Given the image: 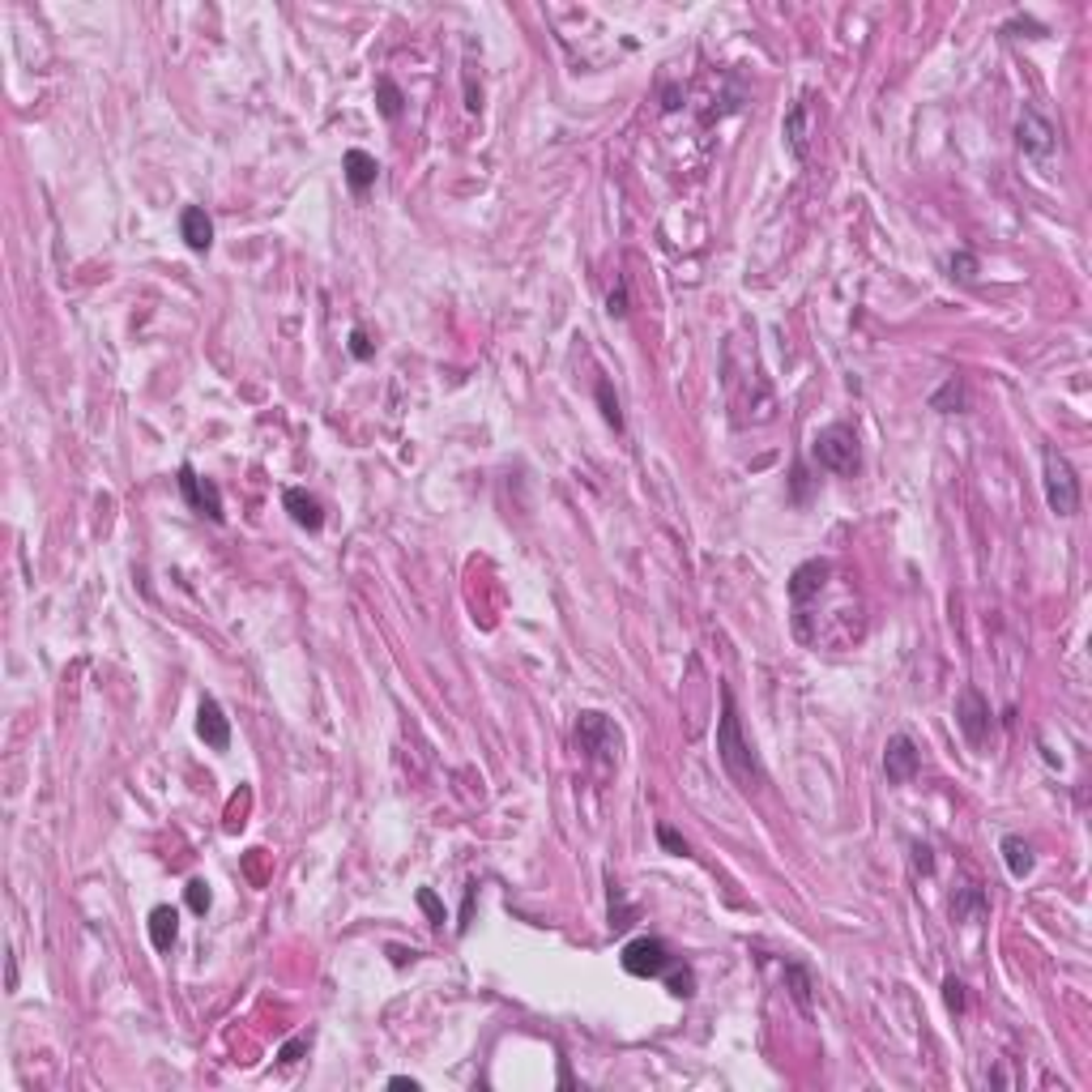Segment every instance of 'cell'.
<instances>
[{"label": "cell", "mask_w": 1092, "mask_h": 1092, "mask_svg": "<svg viewBox=\"0 0 1092 1092\" xmlns=\"http://www.w3.org/2000/svg\"><path fill=\"white\" fill-rule=\"evenodd\" d=\"M717 756H722L725 773L739 781V790H760V785H764V768H760L756 747L743 739L739 705H734L730 688H722V717H717Z\"/></svg>", "instance_id": "cell-1"}, {"label": "cell", "mask_w": 1092, "mask_h": 1092, "mask_svg": "<svg viewBox=\"0 0 1092 1092\" xmlns=\"http://www.w3.org/2000/svg\"><path fill=\"white\" fill-rule=\"evenodd\" d=\"M1041 482H1046V504L1054 516L1080 512V478H1075V465L1066 461L1054 444L1041 448Z\"/></svg>", "instance_id": "cell-2"}, {"label": "cell", "mask_w": 1092, "mask_h": 1092, "mask_svg": "<svg viewBox=\"0 0 1092 1092\" xmlns=\"http://www.w3.org/2000/svg\"><path fill=\"white\" fill-rule=\"evenodd\" d=\"M811 456H815V461L824 465L828 474H858V470H862L858 431H853L850 422H828L824 431H815Z\"/></svg>", "instance_id": "cell-3"}, {"label": "cell", "mask_w": 1092, "mask_h": 1092, "mask_svg": "<svg viewBox=\"0 0 1092 1092\" xmlns=\"http://www.w3.org/2000/svg\"><path fill=\"white\" fill-rule=\"evenodd\" d=\"M1015 141H1020L1024 158L1046 163V158H1054V150H1058V129L1037 112V107H1024L1020 120H1015Z\"/></svg>", "instance_id": "cell-4"}, {"label": "cell", "mask_w": 1092, "mask_h": 1092, "mask_svg": "<svg viewBox=\"0 0 1092 1092\" xmlns=\"http://www.w3.org/2000/svg\"><path fill=\"white\" fill-rule=\"evenodd\" d=\"M577 747L585 751V756L615 764V756H619V730H615V722H606V713H581Z\"/></svg>", "instance_id": "cell-5"}, {"label": "cell", "mask_w": 1092, "mask_h": 1092, "mask_svg": "<svg viewBox=\"0 0 1092 1092\" xmlns=\"http://www.w3.org/2000/svg\"><path fill=\"white\" fill-rule=\"evenodd\" d=\"M671 964H674L671 947H666L662 939H653V935H640V939H632V943L623 947V969H628L632 977H662Z\"/></svg>", "instance_id": "cell-6"}, {"label": "cell", "mask_w": 1092, "mask_h": 1092, "mask_svg": "<svg viewBox=\"0 0 1092 1092\" xmlns=\"http://www.w3.org/2000/svg\"><path fill=\"white\" fill-rule=\"evenodd\" d=\"M956 725H960V734L969 739V747H986V739H990V705H986V696H981L977 688H964L960 696H956Z\"/></svg>", "instance_id": "cell-7"}, {"label": "cell", "mask_w": 1092, "mask_h": 1092, "mask_svg": "<svg viewBox=\"0 0 1092 1092\" xmlns=\"http://www.w3.org/2000/svg\"><path fill=\"white\" fill-rule=\"evenodd\" d=\"M180 491H184V499H188L192 512L209 516L214 525L226 521V512H223V491H218L209 478H201L192 465H180Z\"/></svg>", "instance_id": "cell-8"}, {"label": "cell", "mask_w": 1092, "mask_h": 1092, "mask_svg": "<svg viewBox=\"0 0 1092 1092\" xmlns=\"http://www.w3.org/2000/svg\"><path fill=\"white\" fill-rule=\"evenodd\" d=\"M918 768H922L918 743H913L909 734H892V739H887V747H884V773H887V781H892V785H904V781H913V777H918Z\"/></svg>", "instance_id": "cell-9"}, {"label": "cell", "mask_w": 1092, "mask_h": 1092, "mask_svg": "<svg viewBox=\"0 0 1092 1092\" xmlns=\"http://www.w3.org/2000/svg\"><path fill=\"white\" fill-rule=\"evenodd\" d=\"M828 577H832V564L828 560H807L794 568L790 577V602L794 606H807L811 598H819L828 589Z\"/></svg>", "instance_id": "cell-10"}, {"label": "cell", "mask_w": 1092, "mask_h": 1092, "mask_svg": "<svg viewBox=\"0 0 1092 1092\" xmlns=\"http://www.w3.org/2000/svg\"><path fill=\"white\" fill-rule=\"evenodd\" d=\"M197 734L201 743H206L209 751H226L231 747V722H226L223 705H218L214 696L201 700V713H197Z\"/></svg>", "instance_id": "cell-11"}, {"label": "cell", "mask_w": 1092, "mask_h": 1092, "mask_svg": "<svg viewBox=\"0 0 1092 1092\" xmlns=\"http://www.w3.org/2000/svg\"><path fill=\"white\" fill-rule=\"evenodd\" d=\"M282 504H286V512H291V521L299 525V529L320 533V525H325V508H320L316 495H308L303 487H286Z\"/></svg>", "instance_id": "cell-12"}, {"label": "cell", "mask_w": 1092, "mask_h": 1092, "mask_svg": "<svg viewBox=\"0 0 1092 1092\" xmlns=\"http://www.w3.org/2000/svg\"><path fill=\"white\" fill-rule=\"evenodd\" d=\"M781 137H785V150H790L798 163H807L811 154V107L807 103H794L790 116L781 124Z\"/></svg>", "instance_id": "cell-13"}, {"label": "cell", "mask_w": 1092, "mask_h": 1092, "mask_svg": "<svg viewBox=\"0 0 1092 1092\" xmlns=\"http://www.w3.org/2000/svg\"><path fill=\"white\" fill-rule=\"evenodd\" d=\"M180 235L184 243H188L192 252H209L214 248V223H209V214L201 206H188L180 214Z\"/></svg>", "instance_id": "cell-14"}, {"label": "cell", "mask_w": 1092, "mask_h": 1092, "mask_svg": "<svg viewBox=\"0 0 1092 1092\" xmlns=\"http://www.w3.org/2000/svg\"><path fill=\"white\" fill-rule=\"evenodd\" d=\"M342 171H346V184H350V192H359V197H363V192H367L371 184H376L380 163L367 154V150H346Z\"/></svg>", "instance_id": "cell-15"}, {"label": "cell", "mask_w": 1092, "mask_h": 1092, "mask_svg": "<svg viewBox=\"0 0 1092 1092\" xmlns=\"http://www.w3.org/2000/svg\"><path fill=\"white\" fill-rule=\"evenodd\" d=\"M175 935H180V913H175L171 904H158V909L150 913V943H154V952H171Z\"/></svg>", "instance_id": "cell-16"}, {"label": "cell", "mask_w": 1092, "mask_h": 1092, "mask_svg": "<svg viewBox=\"0 0 1092 1092\" xmlns=\"http://www.w3.org/2000/svg\"><path fill=\"white\" fill-rule=\"evenodd\" d=\"M1003 862H1007V870H1011V879H1024V875H1032V867H1037V858H1032V845L1024 841V836H1003Z\"/></svg>", "instance_id": "cell-17"}, {"label": "cell", "mask_w": 1092, "mask_h": 1092, "mask_svg": "<svg viewBox=\"0 0 1092 1092\" xmlns=\"http://www.w3.org/2000/svg\"><path fill=\"white\" fill-rule=\"evenodd\" d=\"M930 410H939V414H960V410H964V380H960V376H947L943 385L930 393Z\"/></svg>", "instance_id": "cell-18"}, {"label": "cell", "mask_w": 1092, "mask_h": 1092, "mask_svg": "<svg viewBox=\"0 0 1092 1092\" xmlns=\"http://www.w3.org/2000/svg\"><path fill=\"white\" fill-rule=\"evenodd\" d=\"M785 986H790V998H794V1003H798L802 1011H811V990H815V986H811V969H807V964H798V960L785 964Z\"/></svg>", "instance_id": "cell-19"}, {"label": "cell", "mask_w": 1092, "mask_h": 1092, "mask_svg": "<svg viewBox=\"0 0 1092 1092\" xmlns=\"http://www.w3.org/2000/svg\"><path fill=\"white\" fill-rule=\"evenodd\" d=\"M947 274H952L956 282H977L981 260L973 257V252H952V257H947Z\"/></svg>", "instance_id": "cell-20"}, {"label": "cell", "mask_w": 1092, "mask_h": 1092, "mask_svg": "<svg viewBox=\"0 0 1092 1092\" xmlns=\"http://www.w3.org/2000/svg\"><path fill=\"white\" fill-rule=\"evenodd\" d=\"M376 98H380V116H385V120H397V116H402V90H397L388 78L376 81Z\"/></svg>", "instance_id": "cell-21"}, {"label": "cell", "mask_w": 1092, "mask_h": 1092, "mask_svg": "<svg viewBox=\"0 0 1092 1092\" xmlns=\"http://www.w3.org/2000/svg\"><path fill=\"white\" fill-rule=\"evenodd\" d=\"M598 405H602V419L615 431H623V410H619V397L611 393V380H598Z\"/></svg>", "instance_id": "cell-22"}, {"label": "cell", "mask_w": 1092, "mask_h": 1092, "mask_svg": "<svg viewBox=\"0 0 1092 1092\" xmlns=\"http://www.w3.org/2000/svg\"><path fill=\"white\" fill-rule=\"evenodd\" d=\"M662 977H666V986H671L674 998H691V994H696V973H691V969H679V973L666 969Z\"/></svg>", "instance_id": "cell-23"}, {"label": "cell", "mask_w": 1092, "mask_h": 1092, "mask_svg": "<svg viewBox=\"0 0 1092 1092\" xmlns=\"http://www.w3.org/2000/svg\"><path fill=\"white\" fill-rule=\"evenodd\" d=\"M184 896H188V909H192V913H209V904H214V896H209V884H206V879H192V884L184 887Z\"/></svg>", "instance_id": "cell-24"}, {"label": "cell", "mask_w": 1092, "mask_h": 1092, "mask_svg": "<svg viewBox=\"0 0 1092 1092\" xmlns=\"http://www.w3.org/2000/svg\"><path fill=\"white\" fill-rule=\"evenodd\" d=\"M969 909H973V913H981V909H986V896H981V887H969V892H964L960 901H952V913H956V922H960V918H964V913H969Z\"/></svg>", "instance_id": "cell-25"}, {"label": "cell", "mask_w": 1092, "mask_h": 1092, "mask_svg": "<svg viewBox=\"0 0 1092 1092\" xmlns=\"http://www.w3.org/2000/svg\"><path fill=\"white\" fill-rule=\"evenodd\" d=\"M657 841H662V845H666V850H671V853H688V841H683V836L674 832V828H666V824L657 828Z\"/></svg>", "instance_id": "cell-26"}, {"label": "cell", "mask_w": 1092, "mask_h": 1092, "mask_svg": "<svg viewBox=\"0 0 1092 1092\" xmlns=\"http://www.w3.org/2000/svg\"><path fill=\"white\" fill-rule=\"evenodd\" d=\"M308 1046H312V1032H303V1037L286 1041V1046H282V1054H277V1058H282V1063H295V1058H299V1054H303V1049H308Z\"/></svg>", "instance_id": "cell-27"}, {"label": "cell", "mask_w": 1092, "mask_h": 1092, "mask_svg": "<svg viewBox=\"0 0 1092 1092\" xmlns=\"http://www.w3.org/2000/svg\"><path fill=\"white\" fill-rule=\"evenodd\" d=\"M943 998H947V1007H952V1011H960V1007H964V986H960L956 977H947V981H943Z\"/></svg>", "instance_id": "cell-28"}, {"label": "cell", "mask_w": 1092, "mask_h": 1092, "mask_svg": "<svg viewBox=\"0 0 1092 1092\" xmlns=\"http://www.w3.org/2000/svg\"><path fill=\"white\" fill-rule=\"evenodd\" d=\"M350 354H354V359H371V342H367L363 329H354V333H350Z\"/></svg>", "instance_id": "cell-29"}, {"label": "cell", "mask_w": 1092, "mask_h": 1092, "mask_svg": "<svg viewBox=\"0 0 1092 1092\" xmlns=\"http://www.w3.org/2000/svg\"><path fill=\"white\" fill-rule=\"evenodd\" d=\"M913 867H918L922 875H930V870H935V858H930V845H913Z\"/></svg>", "instance_id": "cell-30"}, {"label": "cell", "mask_w": 1092, "mask_h": 1092, "mask_svg": "<svg viewBox=\"0 0 1092 1092\" xmlns=\"http://www.w3.org/2000/svg\"><path fill=\"white\" fill-rule=\"evenodd\" d=\"M611 316H628V291H611Z\"/></svg>", "instance_id": "cell-31"}, {"label": "cell", "mask_w": 1092, "mask_h": 1092, "mask_svg": "<svg viewBox=\"0 0 1092 1092\" xmlns=\"http://www.w3.org/2000/svg\"><path fill=\"white\" fill-rule=\"evenodd\" d=\"M388 1088H410V1092H419V1080H410V1075H393V1080H388Z\"/></svg>", "instance_id": "cell-32"}, {"label": "cell", "mask_w": 1092, "mask_h": 1092, "mask_svg": "<svg viewBox=\"0 0 1092 1092\" xmlns=\"http://www.w3.org/2000/svg\"><path fill=\"white\" fill-rule=\"evenodd\" d=\"M9 990H18V960L9 956Z\"/></svg>", "instance_id": "cell-33"}]
</instances>
